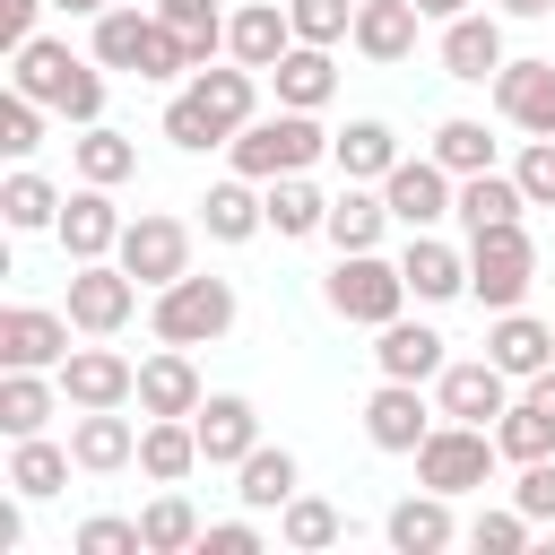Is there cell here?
<instances>
[{
  "label": "cell",
  "instance_id": "6da1fadb",
  "mask_svg": "<svg viewBox=\"0 0 555 555\" xmlns=\"http://www.w3.org/2000/svg\"><path fill=\"white\" fill-rule=\"evenodd\" d=\"M251 113H260V69H243V61L208 69V61H199L191 87H173V104H165V139L191 147V156H208V147H225Z\"/></svg>",
  "mask_w": 555,
  "mask_h": 555
},
{
  "label": "cell",
  "instance_id": "7a4b0ae2",
  "mask_svg": "<svg viewBox=\"0 0 555 555\" xmlns=\"http://www.w3.org/2000/svg\"><path fill=\"white\" fill-rule=\"evenodd\" d=\"M17 69H9V87H26L43 113H61V121H104V61H78L69 43H52V35H35V43H17L9 52Z\"/></svg>",
  "mask_w": 555,
  "mask_h": 555
},
{
  "label": "cell",
  "instance_id": "3957f363",
  "mask_svg": "<svg viewBox=\"0 0 555 555\" xmlns=\"http://www.w3.org/2000/svg\"><path fill=\"white\" fill-rule=\"evenodd\" d=\"M225 156H234V173H251V182H278V173H304L312 156H330V130H321L312 113L278 104V113H251V121L225 139Z\"/></svg>",
  "mask_w": 555,
  "mask_h": 555
},
{
  "label": "cell",
  "instance_id": "277c9868",
  "mask_svg": "<svg viewBox=\"0 0 555 555\" xmlns=\"http://www.w3.org/2000/svg\"><path fill=\"white\" fill-rule=\"evenodd\" d=\"M147 330H156L165 347H208V338H225V330H234V286H225V278H199V269H182L173 286H156V304H147Z\"/></svg>",
  "mask_w": 555,
  "mask_h": 555
},
{
  "label": "cell",
  "instance_id": "5b68a950",
  "mask_svg": "<svg viewBox=\"0 0 555 555\" xmlns=\"http://www.w3.org/2000/svg\"><path fill=\"white\" fill-rule=\"evenodd\" d=\"M529 286H538V243H529V225H486V234H468V295H477L486 312H520Z\"/></svg>",
  "mask_w": 555,
  "mask_h": 555
},
{
  "label": "cell",
  "instance_id": "8992f818",
  "mask_svg": "<svg viewBox=\"0 0 555 555\" xmlns=\"http://www.w3.org/2000/svg\"><path fill=\"white\" fill-rule=\"evenodd\" d=\"M321 304H330L338 321H356V330H382V321H399L408 278H399V260H382V251H338V269L321 278Z\"/></svg>",
  "mask_w": 555,
  "mask_h": 555
},
{
  "label": "cell",
  "instance_id": "52a82bcc",
  "mask_svg": "<svg viewBox=\"0 0 555 555\" xmlns=\"http://www.w3.org/2000/svg\"><path fill=\"white\" fill-rule=\"evenodd\" d=\"M494 460H503V442H494L486 425L442 416V425L416 442V486H434V494H468V486H486V477H494Z\"/></svg>",
  "mask_w": 555,
  "mask_h": 555
},
{
  "label": "cell",
  "instance_id": "ba28073f",
  "mask_svg": "<svg viewBox=\"0 0 555 555\" xmlns=\"http://www.w3.org/2000/svg\"><path fill=\"white\" fill-rule=\"evenodd\" d=\"M382 199H390V217H399L408 234H425V225H442V217L460 208V173H451L442 156H399V165L382 173Z\"/></svg>",
  "mask_w": 555,
  "mask_h": 555
},
{
  "label": "cell",
  "instance_id": "9c48e42d",
  "mask_svg": "<svg viewBox=\"0 0 555 555\" xmlns=\"http://www.w3.org/2000/svg\"><path fill=\"white\" fill-rule=\"evenodd\" d=\"M130 312H139V278L121 260H69V321L87 338H113Z\"/></svg>",
  "mask_w": 555,
  "mask_h": 555
},
{
  "label": "cell",
  "instance_id": "30bf717a",
  "mask_svg": "<svg viewBox=\"0 0 555 555\" xmlns=\"http://www.w3.org/2000/svg\"><path fill=\"white\" fill-rule=\"evenodd\" d=\"M113 260H121L139 286H173V278L191 269V225L147 208V217H130V225H121V251H113Z\"/></svg>",
  "mask_w": 555,
  "mask_h": 555
},
{
  "label": "cell",
  "instance_id": "8fae6325",
  "mask_svg": "<svg viewBox=\"0 0 555 555\" xmlns=\"http://www.w3.org/2000/svg\"><path fill=\"white\" fill-rule=\"evenodd\" d=\"M69 312H43V304H9L0 312V364H26V373H61L69 364Z\"/></svg>",
  "mask_w": 555,
  "mask_h": 555
},
{
  "label": "cell",
  "instance_id": "7c38bea8",
  "mask_svg": "<svg viewBox=\"0 0 555 555\" xmlns=\"http://www.w3.org/2000/svg\"><path fill=\"white\" fill-rule=\"evenodd\" d=\"M121 225H130V217L113 208V191H104V182H78V191L61 199V225H52V234H61L69 260H113V251H121Z\"/></svg>",
  "mask_w": 555,
  "mask_h": 555
},
{
  "label": "cell",
  "instance_id": "4fadbf2b",
  "mask_svg": "<svg viewBox=\"0 0 555 555\" xmlns=\"http://www.w3.org/2000/svg\"><path fill=\"white\" fill-rule=\"evenodd\" d=\"M434 408H442V416H460V425H486V416H503V408H512V373H503L494 356L442 364V373H434Z\"/></svg>",
  "mask_w": 555,
  "mask_h": 555
},
{
  "label": "cell",
  "instance_id": "5bb4252c",
  "mask_svg": "<svg viewBox=\"0 0 555 555\" xmlns=\"http://www.w3.org/2000/svg\"><path fill=\"white\" fill-rule=\"evenodd\" d=\"M61 399H69V408H130V399H139V364L113 356V347H69Z\"/></svg>",
  "mask_w": 555,
  "mask_h": 555
},
{
  "label": "cell",
  "instance_id": "9a60e30c",
  "mask_svg": "<svg viewBox=\"0 0 555 555\" xmlns=\"http://www.w3.org/2000/svg\"><path fill=\"white\" fill-rule=\"evenodd\" d=\"M425 434H434L425 382H390V373H382V390L364 399V442H373V451H416Z\"/></svg>",
  "mask_w": 555,
  "mask_h": 555
},
{
  "label": "cell",
  "instance_id": "2e32d148",
  "mask_svg": "<svg viewBox=\"0 0 555 555\" xmlns=\"http://www.w3.org/2000/svg\"><path fill=\"white\" fill-rule=\"evenodd\" d=\"M199 460L208 468H243L251 451H260V408L243 399V390H217V399H199Z\"/></svg>",
  "mask_w": 555,
  "mask_h": 555
},
{
  "label": "cell",
  "instance_id": "e0dca14e",
  "mask_svg": "<svg viewBox=\"0 0 555 555\" xmlns=\"http://www.w3.org/2000/svg\"><path fill=\"white\" fill-rule=\"evenodd\" d=\"M494 113L529 139H555V61H503L494 69Z\"/></svg>",
  "mask_w": 555,
  "mask_h": 555
},
{
  "label": "cell",
  "instance_id": "ac0fdd59",
  "mask_svg": "<svg viewBox=\"0 0 555 555\" xmlns=\"http://www.w3.org/2000/svg\"><path fill=\"white\" fill-rule=\"evenodd\" d=\"M225 52H234L243 69H260V78H269V69L295 52V17H286L278 0H251V9H234V17H225Z\"/></svg>",
  "mask_w": 555,
  "mask_h": 555
},
{
  "label": "cell",
  "instance_id": "d6986e66",
  "mask_svg": "<svg viewBox=\"0 0 555 555\" xmlns=\"http://www.w3.org/2000/svg\"><path fill=\"white\" fill-rule=\"evenodd\" d=\"M399 278H408V295H416V304H451V295H468V251H451V243L425 225V234H408Z\"/></svg>",
  "mask_w": 555,
  "mask_h": 555
},
{
  "label": "cell",
  "instance_id": "ffe728a7",
  "mask_svg": "<svg viewBox=\"0 0 555 555\" xmlns=\"http://www.w3.org/2000/svg\"><path fill=\"white\" fill-rule=\"evenodd\" d=\"M69 451H78L87 477H113V468L139 460V425H130L121 408H78V416H69Z\"/></svg>",
  "mask_w": 555,
  "mask_h": 555
},
{
  "label": "cell",
  "instance_id": "44dd1931",
  "mask_svg": "<svg viewBox=\"0 0 555 555\" xmlns=\"http://www.w3.org/2000/svg\"><path fill=\"white\" fill-rule=\"evenodd\" d=\"M503 61H512V52H503V26H494V17H477V9L442 17V69H451V78L486 87V78H494Z\"/></svg>",
  "mask_w": 555,
  "mask_h": 555
},
{
  "label": "cell",
  "instance_id": "7402d4cb",
  "mask_svg": "<svg viewBox=\"0 0 555 555\" xmlns=\"http://www.w3.org/2000/svg\"><path fill=\"white\" fill-rule=\"evenodd\" d=\"M199 364H191V347H165V356H147L139 364V416H199Z\"/></svg>",
  "mask_w": 555,
  "mask_h": 555
},
{
  "label": "cell",
  "instance_id": "603a6c76",
  "mask_svg": "<svg viewBox=\"0 0 555 555\" xmlns=\"http://www.w3.org/2000/svg\"><path fill=\"white\" fill-rule=\"evenodd\" d=\"M416 26H425V9L416 0H356V52L364 61H408L416 52Z\"/></svg>",
  "mask_w": 555,
  "mask_h": 555
},
{
  "label": "cell",
  "instance_id": "cb8c5ba5",
  "mask_svg": "<svg viewBox=\"0 0 555 555\" xmlns=\"http://www.w3.org/2000/svg\"><path fill=\"white\" fill-rule=\"evenodd\" d=\"M382 529H390V546H399V555H442V546L460 538L451 494H434V486H425V494H408V503H390V520H382Z\"/></svg>",
  "mask_w": 555,
  "mask_h": 555
},
{
  "label": "cell",
  "instance_id": "d4e9b609",
  "mask_svg": "<svg viewBox=\"0 0 555 555\" xmlns=\"http://www.w3.org/2000/svg\"><path fill=\"white\" fill-rule=\"evenodd\" d=\"M269 87H278V104H295V113H321V104L338 95V61H330V43H295V52L269 69Z\"/></svg>",
  "mask_w": 555,
  "mask_h": 555
},
{
  "label": "cell",
  "instance_id": "484cf974",
  "mask_svg": "<svg viewBox=\"0 0 555 555\" xmlns=\"http://www.w3.org/2000/svg\"><path fill=\"white\" fill-rule=\"evenodd\" d=\"M520 208H529L520 173H494V165H486V173H460V208H451V217H460L468 234H486V225H520Z\"/></svg>",
  "mask_w": 555,
  "mask_h": 555
},
{
  "label": "cell",
  "instance_id": "4316f807",
  "mask_svg": "<svg viewBox=\"0 0 555 555\" xmlns=\"http://www.w3.org/2000/svg\"><path fill=\"white\" fill-rule=\"evenodd\" d=\"M199 225H208L217 243H251V234L269 225V191H251V173H234V182H208V199H199Z\"/></svg>",
  "mask_w": 555,
  "mask_h": 555
},
{
  "label": "cell",
  "instance_id": "83f0119b",
  "mask_svg": "<svg viewBox=\"0 0 555 555\" xmlns=\"http://www.w3.org/2000/svg\"><path fill=\"white\" fill-rule=\"evenodd\" d=\"M373 364H382L390 382H434L451 356H442V330H425V321H382V347H373Z\"/></svg>",
  "mask_w": 555,
  "mask_h": 555
},
{
  "label": "cell",
  "instance_id": "f1b7e54d",
  "mask_svg": "<svg viewBox=\"0 0 555 555\" xmlns=\"http://www.w3.org/2000/svg\"><path fill=\"white\" fill-rule=\"evenodd\" d=\"M139 468H147L156 486H182V477L199 468V425H191V416H147V425H139Z\"/></svg>",
  "mask_w": 555,
  "mask_h": 555
},
{
  "label": "cell",
  "instance_id": "f546056e",
  "mask_svg": "<svg viewBox=\"0 0 555 555\" xmlns=\"http://www.w3.org/2000/svg\"><path fill=\"white\" fill-rule=\"evenodd\" d=\"M486 356H494L512 382H529V373H546V364H555V330H546V321H529V312H494Z\"/></svg>",
  "mask_w": 555,
  "mask_h": 555
},
{
  "label": "cell",
  "instance_id": "4dcf8cb0",
  "mask_svg": "<svg viewBox=\"0 0 555 555\" xmlns=\"http://www.w3.org/2000/svg\"><path fill=\"white\" fill-rule=\"evenodd\" d=\"M382 225H399V217H390V199H382V191H364V182H347V191L330 199V225H321V234H330L338 251H382Z\"/></svg>",
  "mask_w": 555,
  "mask_h": 555
},
{
  "label": "cell",
  "instance_id": "1f68e13d",
  "mask_svg": "<svg viewBox=\"0 0 555 555\" xmlns=\"http://www.w3.org/2000/svg\"><path fill=\"white\" fill-rule=\"evenodd\" d=\"M52 408H61V373L43 382V373H26V364H9L0 373V434L17 442V434H43L52 425Z\"/></svg>",
  "mask_w": 555,
  "mask_h": 555
},
{
  "label": "cell",
  "instance_id": "d6a6232c",
  "mask_svg": "<svg viewBox=\"0 0 555 555\" xmlns=\"http://www.w3.org/2000/svg\"><path fill=\"white\" fill-rule=\"evenodd\" d=\"M69 468H78V451H69V442H43V434H17V442H9V486H17L26 503L61 494V486H69Z\"/></svg>",
  "mask_w": 555,
  "mask_h": 555
},
{
  "label": "cell",
  "instance_id": "836d02e7",
  "mask_svg": "<svg viewBox=\"0 0 555 555\" xmlns=\"http://www.w3.org/2000/svg\"><path fill=\"white\" fill-rule=\"evenodd\" d=\"M330 156H338L347 182H382V173L399 165V130H390V121H347V130L330 139Z\"/></svg>",
  "mask_w": 555,
  "mask_h": 555
},
{
  "label": "cell",
  "instance_id": "e575fe53",
  "mask_svg": "<svg viewBox=\"0 0 555 555\" xmlns=\"http://www.w3.org/2000/svg\"><path fill=\"white\" fill-rule=\"evenodd\" d=\"M234 477H243L234 494H243L251 512H286V503H295V451H286V442H260Z\"/></svg>",
  "mask_w": 555,
  "mask_h": 555
},
{
  "label": "cell",
  "instance_id": "d590c367",
  "mask_svg": "<svg viewBox=\"0 0 555 555\" xmlns=\"http://www.w3.org/2000/svg\"><path fill=\"white\" fill-rule=\"evenodd\" d=\"M69 156H78V182H104V191L139 173V147H130L121 130H104V121H87V130L69 139Z\"/></svg>",
  "mask_w": 555,
  "mask_h": 555
},
{
  "label": "cell",
  "instance_id": "8d00e7d4",
  "mask_svg": "<svg viewBox=\"0 0 555 555\" xmlns=\"http://www.w3.org/2000/svg\"><path fill=\"white\" fill-rule=\"evenodd\" d=\"M321 225H330V199H321L304 173H278V182H269V234L295 243V234H321Z\"/></svg>",
  "mask_w": 555,
  "mask_h": 555
},
{
  "label": "cell",
  "instance_id": "74e56055",
  "mask_svg": "<svg viewBox=\"0 0 555 555\" xmlns=\"http://www.w3.org/2000/svg\"><path fill=\"white\" fill-rule=\"evenodd\" d=\"M139 538H147V555H182V546H199L208 529H199V512H191V503H182V494L165 486V494H156V503L139 512Z\"/></svg>",
  "mask_w": 555,
  "mask_h": 555
},
{
  "label": "cell",
  "instance_id": "f35d334b",
  "mask_svg": "<svg viewBox=\"0 0 555 555\" xmlns=\"http://www.w3.org/2000/svg\"><path fill=\"white\" fill-rule=\"evenodd\" d=\"M0 217H9L17 234H35V225H61V191H52L43 173H26V165H17V173L0 182Z\"/></svg>",
  "mask_w": 555,
  "mask_h": 555
},
{
  "label": "cell",
  "instance_id": "ab89813d",
  "mask_svg": "<svg viewBox=\"0 0 555 555\" xmlns=\"http://www.w3.org/2000/svg\"><path fill=\"white\" fill-rule=\"evenodd\" d=\"M338 503H321V494H295L286 512H278V538L295 546V555H321V546H338Z\"/></svg>",
  "mask_w": 555,
  "mask_h": 555
},
{
  "label": "cell",
  "instance_id": "60d3db41",
  "mask_svg": "<svg viewBox=\"0 0 555 555\" xmlns=\"http://www.w3.org/2000/svg\"><path fill=\"white\" fill-rule=\"evenodd\" d=\"M147 26H156V17H139V9H104V17H95V61H104V69H130V78H139Z\"/></svg>",
  "mask_w": 555,
  "mask_h": 555
},
{
  "label": "cell",
  "instance_id": "b9f144b4",
  "mask_svg": "<svg viewBox=\"0 0 555 555\" xmlns=\"http://www.w3.org/2000/svg\"><path fill=\"white\" fill-rule=\"evenodd\" d=\"M494 442H503V460H546V451H555V416L529 408V399H512V408L494 416Z\"/></svg>",
  "mask_w": 555,
  "mask_h": 555
},
{
  "label": "cell",
  "instance_id": "7bdbcfd3",
  "mask_svg": "<svg viewBox=\"0 0 555 555\" xmlns=\"http://www.w3.org/2000/svg\"><path fill=\"white\" fill-rule=\"evenodd\" d=\"M295 43H347L356 35V0H286Z\"/></svg>",
  "mask_w": 555,
  "mask_h": 555
},
{
  "label": "cell",
  "instance_id": "ee69618b",
  "mask_svg": "<svg viewBox=\"0 0 555 555\" xmlns=\"http://www.w3.org/2000/svg\"><path fill=\"white\" fill-rule=\"evenodd\" d=\"M0 147H9L17 165H26L35 147H43V104H35L26 87H9V95H0Z\"/></svg>",
  "mask_w": 555,
  "mask_h": 555
},
{
  "label": "cell",
  "instance_id": "f6af8a7d",
  "mask_svg": "<svg viewBox=\"0 0 555 555\" xmlns=\"http://www.w3.org/2000/svg\"><path fill=\"white\" fill-rule=\"evenodd\" d=\"M434 156H442L451 173H486V165H494V139H486V121H442V130H434Z\"/></svg>",
  "mask_w": 555,
  "mask_h": 555
},
{
  "label": "cell",
  "instance_id": "bcb514c9",
  "mask_svg": "<svg viewBox=\"0 0 555 555\" xmlns=\"http://www.w3.org/2000/svg\"><path fill=\"white\" fill-rule=\"evenodd\" d=\"M529 529H538V520H529L520 503H512V512H477V520H468V546H477V555H520Z\"/></svg>",
  "mask_w": 555,
  "mask_h": 555
},
{
  "label": "cell",
  "instance_id": "7dc6e473",
  "mask_svg": "<svg viewBox=\"0 0 555 555\" xmlns=\"http://www.w3.org/2000/svg\"><path fill=\"white\" fill-rule=\"evenodd\" d=\"M156 17H165V26H182L199 61H208V52L225 43V17H217V0H156Z\"/></svg>",
  "mask_w": 555,
  "mask_h": 555
},
{
  "label": "cell",
  "instance_id": "c3c4849f",
  "mask_svg": "<svg viewBox=\"0 0 555 555\" xmlns=\"http://www.w3.org/2000/svg\"><path fill=\"white\" fill-rule=\"evenodd\" d=\"M78 555H147V538H139V520L95 512V520H78Z\"/></svg>",
  "mask_w": 555,
  "mask_h": 555
},
{
  "label": "cell",
  "instance_id": "681fc988",
  "mask_svg": "<svg viewBox=\"0 0 555 555\" xmlns=\"http://www.w3.org/2000/svg\"><path fill=\"white\" fill-rule=\"evenodd\" d=\"M512 503H520L538 529H555V451H546V460H520V486H512Z\"/></svg>",
  "mask_w": 555,
  "mask_h": 555
},
{
  "label": "cell",
  "instance_id": "f907efd6",
  "mask_svg": "<svg viewBox=\"0 0 555 555\" xmlns=\"http://www.w3.org/2000/svg\"><path fill=\"white\" fill-rule=\"evenodd\" d=\"M512 173H520V191H529V208H555V139H529Z\"/></svg>",
  "mask_w": 555,
  "mask_h": 555
},
{
  "label": "cell",
  "instance_id": "816d5d0a",
  "mask_svg": "<svg viewBox=\"0 0 555 555\" xmlns=\"http://www.w3.org/2000/svg\"><path fill=\"white\" fill-rule=\"evenodd\" d=\"M35 9H52V0H0V52L35 43Z\"/></svg>",
  "mask_w": 555,
  "mask_h": 555
},
{
  "label": "cell",
  "instance_id": "f5cc1de1",
  "mask_svg": "<svg viewBox=\"0 0 555 555\" xmlns=\"http://www.w3.org/2000/svg\"><path fill=\"white\" fill-rule=\"evenodd\" d=\"M199 546H208V555H260V529H251V520H217Z\"/></svg>",
  "mask_w": 555,
  "mask_h": 555
},
{
  "label": "cell",
  "instance_id": "db71d44e",
  "mask_svg": "<svg viewBox=\"0 0 555 555\" xmlns=\"http://www.w3.org/2000/svg\"><path fill=\"white\" fill-rule=\"evenodd\" d=\"M520 399H529V408H546V416H555V364H546V373H529V390H520Z\"/></svg>",
  "mask_w": 555,
  "mask_h": 555
},
{
  "label": "cell",
  "instance_id": "11a10c76",
  "mask_svg": "<svg viewBox=\"0 0 555 555\" xmlns=\"http://www.w3.org/2000/svg\"><path fill=\"white\" fill-rule=\"evenodd\" d=\"M494 9H503V17H546L555 0H494Z\"/></svg>",
  "mask_w": 555,
  "mask_h": 555
},
{
  "label": "cell",
  "instance_id": "9f6ffc18",
  "mask_svg": "<svg viewBox=\"0 0 555 555\" xmlns=\"http://www.w3.org/2000/svg\"><path fill=\"white\" fill-rule=\"evenodd\" d=\"M52 9H69V17H104L113 0H52Z\"/></svg>",
  "mask_w": 555,
  "mask_h": 555
},
{
  "label": "cell",
  "instance_id": "6f0895ef",
  "mask_svg": "<svg viewBox=\"0 0 555 555\" xmlns=\"http://www.w3.org/2000/svg\"><path fill=\"white\" fill-rule=\"evenodd\" d=\"M425 17H460V9H477V0H416Z\"/></svg>",
  "mask_w": 555,
  "mask_h": 555
}]
</instances>
